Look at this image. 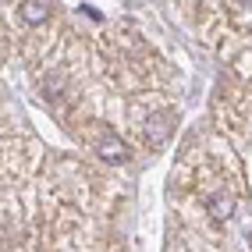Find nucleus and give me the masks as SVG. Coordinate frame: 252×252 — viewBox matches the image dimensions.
Wrapping results in <instances>:
<instances>
[{"label":"nucleus","mask_w":252,"mask_h":252,"mask_svg":"<svg viewBox=\"0 0 252 252\" xmlns=\"http://www.w3.org/2000/svg\"><path fill=\"white\" fill-rule=\"evenodd\" d=\"M96 153H99V160H107V163H121V160L128 157V146L117 139L114 131H103L99 142H96Z\"/></svg>","instance_id":"f257e3e1"},{"label":"nucleus","mask_w":252,"mask_h":252,"mask_svg":"<svg viewBox=\"0 0 252 252\" xmlns=\"http://www.w3.org/2000/svg\"><path fill=\"white\" fill-rule=\"evenodd\" d=\"M50 14V0H22V22L25 25H43Z\"/></svg>","instance_id":"f03ea898"},{"label":"nucleus","mask_w":252,"mask_h":252,"mask_svg":"<svg viewBox=\"0 0 252 252\" xmlns=\"http://www.w3.org/2000/svg\"><path fill=\"white\" fill-rule=\"evenodd\" d=\"M231 213H234V195H231V192L217 195L213 203H210V217H213V220H227Z\"/></svg>","instance_id":"7ed1b4c3"}]
</instances>
